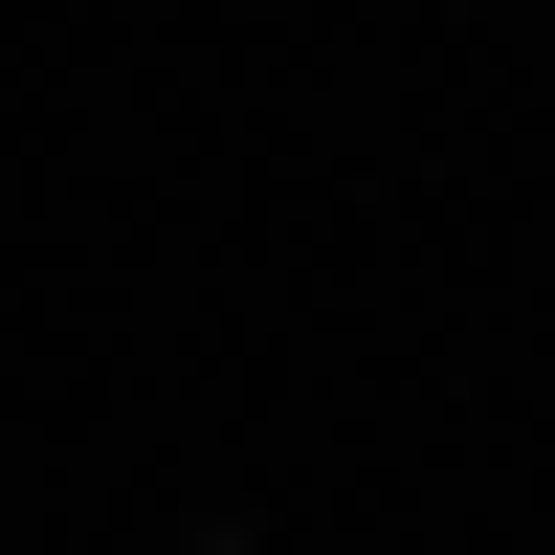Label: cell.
Here are the masks:
<instances>
[{"label": "cell", "mask_w": 555, "mask_h": 555, "mask_svg": "<svg viewBox=\"0 0 555 555\" xmlns=\"http://www.w3.org/2000/svg\"><path fill=\"white\" fill-rule=\"evenodd\" d=\"M201 555H267V533H245V512H222V533H201Z\"/></svg>", "instance_id": "1"}]
</instances>
